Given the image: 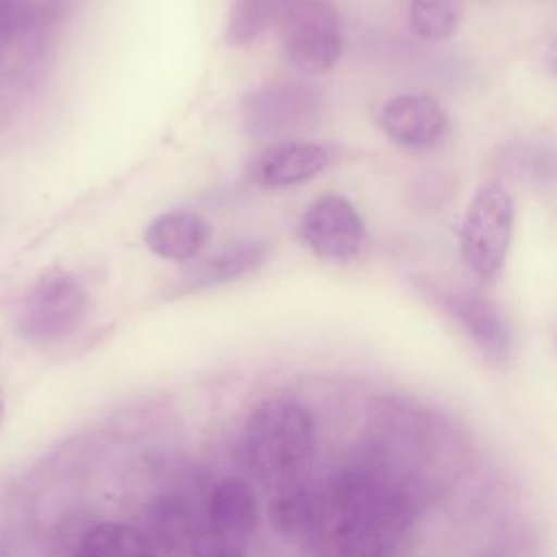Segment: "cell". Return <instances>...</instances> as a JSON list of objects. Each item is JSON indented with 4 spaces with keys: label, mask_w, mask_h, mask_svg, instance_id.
<instances>
[{
    "label": "cell",
    "mask_w": 557,
    "mask_h": 557,
    "mask_svg": "<svg viewBox=\"0 0 557 557\" xmlns=\"http://www.w3.org/2000/svg\"><path fill=\"white\" fill-rule=\"evenodd\" d=\"M413 518V496L396 474L355 463L322 494L318 557H392Z\"/></svg>",
    "instance_id": "6da1fadb"
},
{
    "label": "cell",
    "mask_w": 557,
    "mask_h": 557,
    "mask_svg": "<svg viewBox=\"0 0 557 557\" xmlns=\"http://www.w3.org/2000/svg\"><path fill=\"white\" fill-rule=\"evenodd\" d=\"M315 453V422L296 398L274 396L259 403L242 431L246 468L276 487L292 483Z\"/></svg>",
    "instance_id": "7a4b0ae2"
},
{
    "label": "cell",
    "mask_w": 557,
    "mask_h": 557,
    "mask_svg": "<svg viewBox=\"0 0 557 557\" xmlns=\"http://www.w3.org/2000/svg\"><path fill=\"white\" fill-rule=\"evenodd\" d=\"M513 215L511 194L498 183L483 185L466 209L459 252L463 265L481 283L494 281L505 265L513 237Z\"/></svg>",
    "instance_id": "3957f363"
},
{
    "label": "cell",
    "mask_w": 557,
    "mask_h": 557,
    "mask_svg": "<svg viewBox=\"0 0 557 557\" xmlns=\"http://www.w3.org/2000/svg\"><path fill=\"white\" fill-rule=\"evenodd\" d=\"M259 527V500L252 485L231 476L215 483L189 557H248Z\"/></svg>",
    "instance_id": "277c9868"
},
{
    "label": "cell",
    "mask_w": 557,
    "mask_h": 557,
    "mask_svg": "<svg viewBox=\"0 0 557 557\" xmlns=\"http://www.w3.org/2000/svg\"><path fill=\"white\" fill-rule=\"evenodd\" d=\"M324 100L322 91L305 81H270L242 98V128L257 139H283L311 128Z\"/></svg>",
    "instance_id": "5b68a950"
},
{
    "label": "cell",
    "mask_w": 557,
    "mask_h": 557,
    "mask_svg": "<svg viewBox=\"0 0 557 557\" xmlns=\"http://www.w3.org/2000/svg\"><path fill=\"white\" fill-rule=\"evenodd\" d=\"M89 296L72 272H50L26 294L17 329L22 337L37 346H50L70 337L85 320Z\"/></svg>",
    "instance_id": "8992f818"
},
{
    "label": "cell",
    "mask_w": 557,
    "mask_h": 557,
    "mask_svg": "<svg viewBox=\"0 0 557 557\" xmlns=\"http://www.w3.org/2000/svg\"><path fill=\"white\" fill-rule=\"evenodd\" d=\"M283 50L302 74L329 72L342 54V24L329 0H289L281 20Z\"/></svg>",
    "instance_id": "52a82bcc"
},
{
    "label": "cell",
    "mask_w": 557,
    "mask_h": 557,
    "mask_svg": "<svg viewBox=\"0 0 557 557\" xmlns=\"http://www.w3.org/2000/svg\"><path fill=\"white\" fill-rule=\"evenodd\" d=\"M300 235L315 257L346 263L359 255L366 228L355 205L346 196L329 191L318 196L305 209Z\"/></svg>",
    "instance_id": "ba28073f"
},
{
    "label": "cell",
    "mask_w": 557,
    "mask_h": 557,
    "mask_svg": "<svg viewBox=\"0 0 557 557\" xmlns=\"http://www.w3.org/2000/svg\"><path fill=\"white\" fill-rule=\"evenodd\" d=\"M379 126L394 144L424 150L444 137L448 117L435 98L426 94H400L381 107Z\"/></svg>",
    "instance_id": "9c48e42d"
},
{
    "label": "cell",
    "mask_w": 557,
    "mask_h": 557,
    "mask_svg": "<svg viewBox=\"0 0 557 557\" xmlns=\"http://www.w3.org/2000/svg\"><path fill=\"white\" fill-rule=\"evenodd\" d=\"M440 302L490 361H507L513 348V333L492 300L476 292H446Z\"/></svg>",
    "instance_id": "30bf717a"
},
{
    "label": "cell",
    "mask_w": 557,
    "mask_h": 557,
    "mask_svg": "<svg viewBox=\"0 0 557 557\" xmlns=\"http://www.w3.org/2000/svg\"><path fill=\"white\" fill-rule=\"evenodd\" d=\"M331 161L326 146L287 139L268 146L250 163V178L263 189H281L318 176Z\"/></svg>",
    "instance_id": "8fae6325"
},
{
    "label": "cell",
    "mask_w": 557,
    "mask_h": 557,
    "mask_svg": "<svg viewBox=\"0 0 557 557\" xmlns=\"http://www.w3.org/2000/svg\"><path fill=\"white\" fill-rule=\"evenodd\" d=\"M202 513L183 494L159 496L148 511L146 540L161 557H189Z\"/></svg>",
    "instance_id": "7c38bea8"
},
{
    "label": "cell",
    "mask_w": 557,
    "mask_h": 557,
    "mask_svg": "<svg viewBox=\"0 0 557 557\" xmlns=\"http://www.w3.org/2000/svg\"><path fill=\"white\" fill-rule=\"evenodd\" d=\"M270 255V246L261 237H239L209 252L185 272L187 289H207L237 281L259 270Z\"/></svg>",
    "instance_id": "4fadbf2b"
},
{
    "label": "cell",
    "mask_w": 557,
    "mask_h": 557,
    "mask_svg": "<svg viewBox=\"0 0 557 557\" xmlns=\"http://www.w3.org/2000/svg\"><path fill=\"white\" fill-rule=\"evenodd\" d=\"M209 224L191 211H165L144 231L150 252L168 261H189L198 257L209 242Z\"/></svg>",
    "instance_id": "5bb4252c"
},
{
    "label": "cell",
    "mask_w": 557,
    "mask_h": 557,
    "mask_svg": "<svg viewBox=\"0 0 557 557\" xmlns=\"http://www.w3.org/2000/svg\"><path fill=\"white\" fill-rule=\"evenodd\" d=\"M322 511V494L311 487L292 481L281 485L278 494L270 503V520L283 535H309L315 533Z\"/></svg>",
    "instance_id": "9a60e30c"
},
{
    "label": "cell",
    "mask_w": 557,
    "mask_h": 557,
    "mask_svg": "<svg viewBox=\"0 0 557 557\" xmlns=\"http://www.w3.org/2000/svg\"><path fill=\"white\" fill-rule=\"evenodd\" d=\"M78 557H159L144 533L120 522L91 527L78 548Z\"/></svg>",
    "instance_id": "2e32d148"
},
{
    "label": "cell",
    "mask_w": 557,
    "mask_h": 557,
    "mask_svg": "<svg viewBox=\"0 0 557 557\" xmlns=\"http://www.w3.org/2000/svg\"><path fill=\"white\" fill-rule=\"evenodd\" d=\"M289 0H233L226 20V41L248 46L268 26L281 20Z\"/></svg>",
    "instance_id": "e0dca14e"
},
{
    "label": "cell",
    "mask_w": 557,
    "mask_h": 557,
    "mask_svg": "<svg viewBox=\"0 0 557 557\" xmlns=\"http://www.w3.org/2000/svg\"><path fill=\"white\" fill-rule=\"evenodd\" d=\"M463 15V0H411L409 24L411 30L426 41L450 39Z\"/></svg>",
    "instance_id": "ac0fdd59"
},
{
    "label": "cell",
    "mask_w": 557,
    "mask_h": 557,
    "mask_svg": "<svg viewBox=\"0 0 557 557\" xmlns=\"http://www.w3.org/2000/svg\"><path fill=\"white\" fill-rule=\"evenodd\" d=\"M4 409H7V400H4V392L0 387V424H2V418H4Z\"/></svg>",
    "instance_id": "d6986e66"
}]
</instances>
